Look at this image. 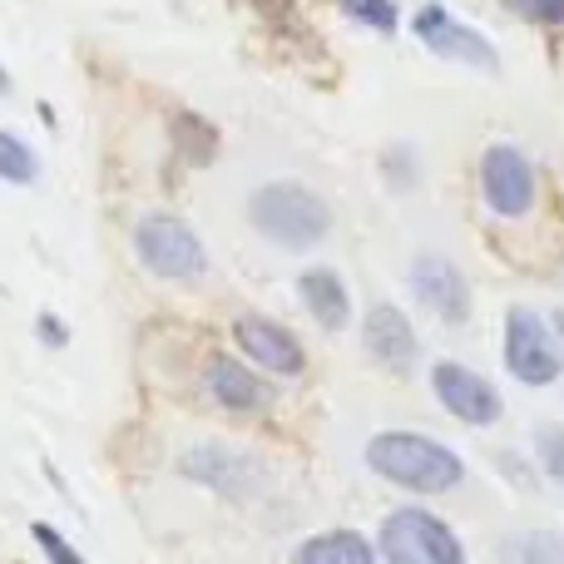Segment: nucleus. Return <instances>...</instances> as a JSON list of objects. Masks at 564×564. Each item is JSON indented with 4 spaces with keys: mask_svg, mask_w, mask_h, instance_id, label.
Masks as SVG:
<instances>
[{
    "mask_svg": "<svg viewBox=\"0 0 564 564\" xmlns=\"http://www.w3.org/2000/svg\"><path fill=\"white\" fill-rule=\"evenodd\" d=\"M506 6L535 25H564V0H506Z\"/></svg>",
    "mask_w": 564,
    "mask_h": 564,
    "instance_id": "obj_21",
    "label": "nucleus"
},
{
    "mask_svg": "<svg viewBox=\"0 0 564 564\" xmlns=\"http://www.w3.org/2000/svg\"><path fill=\"white\" fill-rule=\"evenodd\" d=\"M248 218L263 238H273L278 248H292V253H307L327 238L332 228V208L322 204L312 188L302 184H263L248 198Z\"/></svg>",
    "mask_w": 564,
    "mask_h": 564,
    "instance_id": "obj_2",
    "label": "nucleus"
},
{
    "mask_svg": "<svg viewBox=\"0 0 564 564\" xmlns=\"http://www.w3.org/2000/svg\"><path fill=\"white\" fill-rule=\"evenodd\" d=\"M431 391H436L441 406L456 421H466V426H496V421L506 416L500 391L490 387L480 371L460 367V361H436V367H431Z\"/></svg>",
    "mask_w": 564,
    "mask_h": 564,
    "instance_id": "obj_7",
    "label": "nucleus"
},
{
    "mask_svg": "<svg viewBox=\"0 0 564 564\" xmlns=\"http://www.w3.org/2000/svg\"><path fill=\"white\" fill-rule=\"evenodd\" d=\"M411 292H416V297L426 302L441 322H451V327H460V322L470 317L466 273H460L451 258H441V253H421L416 263H411Z\"/></svg>",
    "mask_w": 564,
    "mask_h": 564,
    "instance_id": "obj_9",
    "label": "nucleus"
},
{
    "mask_svg": "<svg viewBox=\"0 0 564 564\" xmlns=\"http://www.w3.org/2000/svg\"><path fill=\"white\" fill-rule=\"evenodd\" d=\"M35 174H40V159L30 154V144L0 129V178L6 184H35Z\"/></svg>",
    "mask_w": 564,
    "mask_h": 564,
    "instance_id": "obj_17",
    "label": "nucleus"
},
{
    "mask_svg": "<svg viewBox=\"0 0 564 564\" xmlns=\"http://www.w3.org/2000/svg\"><path fill=\"white\" fill-rule=\"evenodd\" d=\"M500 564H564V535L555 530H525L500 545Z\"/></svg>",
    "mask_w": 564,
    "mask_h": 564,
    "instance_id": "obj_16",
    "label": "nucleus"
},
{
    "mask_svg": "<svg viewBox=\"0 0 564 564\" xmlns=\"http://www.w3.org/2000/svg\"><path fill=\"white\" fill-rule=\"evenodd\" d=\"M535 460H540V470L564 490V426H540L535 431Z\"/></svg>",
    "mask_w": 564,
    "mask_h": 564,
    "instance_id": "obj_18",
    "label": "nucleus"
},
{
    "mask_svg": "<svg viewBox=\"0 0 564 564\" xmlns=\"http://www.w3.org/2000/svg\"><path fill=\"white\" fill-rule=\"evenodd\" d=\"M416 35H421V45L436 50L441 59H460V65H476V69H500L496 45H490L480 30H470V25H460V20H451L446 6H421Z\"/></svg>",
    "mask_w": 564,
    "mask_h": 564,
    "instance_id": "obj_8",
    "label": "nucleus"
},
{
    "mask_svg": "<svg viewBox=\"0 0 564 564\" xmlns=\"http://www.w3.org/2000/svg\"><path fill=\"white\" fill-rule=\"evenodd\" d=\"M35 327H40V337H45V347H65V341H69L65 322H59L55 312H40V322H35Z\"/></svg>",
    "mask_w": 564,
    "mask_h": 564,
    "instance_id": "obj_23",
    "label": "nucleus"
},
{
    "mask_svg": "<svg viewBox=\"0 0 564 564\" xmlns=\"http://www.w3.org/2000/svg\"><path fill=\"white\" fill-rule=\"evenodd\" d=\"M30 535H35V545L50 555V564H85V555H79L69 540H59V530L45 525V520H35V525H30Z\"/></svg>",
    "mask_w": 564,
    "mask_h": 564,
    "instance_id": "obj_20",
    "label": "nucleus"
},
{
    "mask_svg": "<svg viewBox=\"0 0 564 564\" xmlns=\"http://www.w3.org/2000/svg\"><path fill=\"white\" fill-rule=\"evenodd\" d=\"M506 367H510V377H520L525 387H550V381L564 377V351L555 341V327H550L540 312L510 307V317H506Z\"/></svg>",
    "mask_w": 564,
    "mask_h": 564,
    "instance_id": "obj_5",
    "label": "nucleus"
},
{
    "mask_svg": "<svg viewBox=\"0 0 564 564\" xmlns=\"http://www.w3.org/2000/svg\"><path fill=\"white\" fill-rule=\"evenodd\" d=\"M341 10H347L351 20H361V25L381 30V35H391V30H397V20H401L391 0H341Z\"/></svg>",
    "mask_w": 564,
    "mask_h": 564,
    "instance_id": "obj_19",
    "label": "nucleus"
},
{
    "mask_svg": "<svg viewBox=\"0 0 564 564\" xmlns=\"http://www.w3.org/2000/svg\"><path fill=\"white\" fill-rule=\"evenodd\" d=\"M234 337H238V347H243L258 367L273 371V377H297V371L307 367L302 341L292 337L282 322H268V317H258V312H243V317L234 322Z\"/></svg>",
    "mask_w": 564,
    "mask_h": 564,
    "instance_id": "obj_10",
    "label": "nucleus"
},
{
    "mask_svg": "<svg viewBox=\"0 0 564 564\" xmlns=\"http://www.w3.org/2000/svg\"><path fill=\"white\" fill-rule=\"evenodd\" d=\"M367 466L377 470L391 486H406L416 496H441V490H456L466 480V466L451 446L416 431H381L367 446Z\"/></svg>",
    "mask_w": 564,
    "mask_h": 564,
    "instance_id": "obj_1",
    "label": "nucleus"
},
{
    "mask_svg": "<svg viewBox=\"0 0 564 564\" xmlns=\"http://www.w3.org/2000/svg\"><path fill=\"white\" fill-rule=\"evenodd\" d=\"M381 555L387 564H466V545L441 516L401 506L381 520Z\"/></svg>",
    "mask_w": 564,
    "mask_h": 564,
    "instance_id": "obj_3",
    "label": "nucleus"
},
{
    "mask_svg": "<svg viewBox=\"0 0 564 564\" xmlns=\"http://www.w3.org/2000/svg\"><path fill=\"white\" fill-rule=\"evenodd\" d=\"M381 169L391 174V184H397V188H411V184H416V159H411V149H406V144L391 149V154L381 159Z\"/></svg>",
    "mask_w": 564,
    "mask_h": 564,
    "instance_id": "obj_22",
    "label": "nucleus"
},
{
    "mask_svg": "<svg viewBox=\"0 0 564 564\" xmlns=\"http://www.w3.org/2000/svg\"><path fill=\"white\" fill-rule=\"evenodd\" d=\"M480 194H486L490 214L525 218L535 208V164L516 144H490L480 154Z\"/></svg>",
    "mask_w": 564,
    "mask_h": 564,
    "instance_id": "obj_6",
    "label": "nucleus"
},
{
    "mask_svg": "<svg viewBox=\"0 0 564 564\" xmlns=\"http://www.w3.org/2000/svg\"><path fill=\"white\" fill-rule=\"evenodd\" d=\"M297 292H302V302H307V312L317 317V327H327V332L347 327L351 297H347V282L332 273V268H312V273H302Z\"/></svg>",
    "mask_w": 564,
    "mask_h": 564,
    "instance_id": "obj_14",
    "label": "nucleus"
},
{
    "mask_svg": "<svg viewBox=\"0 0 564 564\" xmlns=\"http://www.w3.org/2000/svg\"><path fill=\"white\" fill-rule=\"evenodd\" d=\"M184 470L194 480H204V486L214 490H228V496H248L258 480V466L248 456H238V451H218V446H204L194 451V456L184 460Z\"/></svg>",
    "mask_w": 564,
    "mask_h": 564,
    "instance_id": "obj_13",
    "label": "nucleus"
},
{
    "mask_svg": "<svg viewBox=\"0 0 564 564\" xmlns=\"http://www.w3.org/2000/svg\"><path fill=\"white\" fill-rule=\"evenodd\" d=\"M6 89H10V79H6V69H0V95H6Z\"/></svg>",
    "mask_w": 564,
    "mask_h": 564,
    "instance_id": "obj_24",
    "label": "nucleus"
},
{
    "mask_svg": "<svg viewBox=\"0 0 564 564\" xmlns=\"http://www.w3.org/2000/svg\"><path fill=\"white\" fill-rule=\"evenodd\" d=\"M361 337H367V351L377 361H387L391 371H411V361H416V332H411L406 312L391 307V302H377V307L367 312V322H361Z\"/></svg>",
    "mask_w": 564,
    "mask_h": 564,
    "instance_id": "obj_11",
    "label": "nucleus"
},
{
    "mask_svg": "<svg viewBox=\"0 0 564 564\" xmlns=\"http://www.w3.org/2000/svg\"><path fill=\"white\" fill-rule=\"evenodd\" d=\"M134 248H139V263L169 282H198L208 273V253H204V243H198V234L174 214L139 218Z\"/></svg>",
    "mask_w": 564,
    "mask_h": 564,
    "instance_id": "obj_4",
    "label": "nucleus"
},
{
    "mask_svg": "<svg viewBox=\"0 0 564 564\" xmlns=\"http://www.w3.org/2000/svg\"><path fill=\"white\" fill-rule=\"evenodd\" d=\"M208 397L228 411H263L268 406V387L253 367L243 361H228V357H214L208 361Z\"/></svg>",
    "mask_w": 564,
    "mask_h": 564,
    "instance_id": "obj_12",
    "label": "nucleus"
},
{
    "mask_svg": "<svg viewBox=\"0 0 564 564\" xmlns=\"http://www.w3.org/2000/svg\"><path fill=\"white\" fill-rule=\"evenodd\" d=\"M371 545L357 530H327V535H312L292 550V564H371Z\"/></svg>",
    "mask_w": 564,
    "mask_h": 564,
    "instance_id": "obj_15",
    "label": "nucleus"
}]
</instances>
